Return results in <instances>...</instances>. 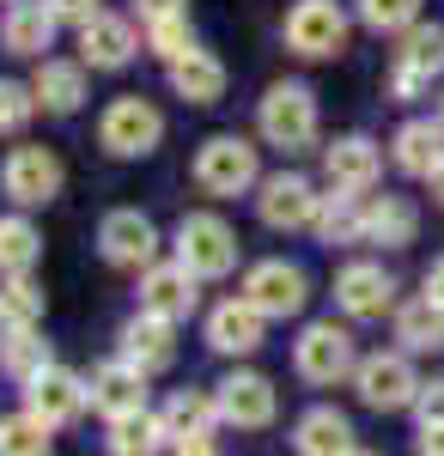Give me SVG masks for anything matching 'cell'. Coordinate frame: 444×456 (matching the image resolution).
Returning <instances> with one entry per match:
<instances>
[{
    "label": "cell",
    "mask_w": 444,
    "mask_h": 456,
    "mask_svg": "<svg viewBox=\"0 0 444 456\" xmlns=\"http://www.w3.org/2000/svg\"><path fill=\"white\" fill-rule=\"evenodd\" d=\"M177 262L195 274V281H219L238 268V232L219 219V213H189L177 225Z\"/></svg>",
    "instance_id": "obj_1"
},
{
    "label": "cell",
    "mask_w": 444,
    "mask_h": 456,
    "mask_svg": "<svg viewBox=\"0 0 444 456\" xmlns=\"http://www.w3.org/2000/svg\"><path fill=\"white\" fill-rule=\"evenodd\" d=\"M262 141L280 152H305L317 141V98L305 86H268L262 98Z\"/></svg>",
    "instance_id": "obj_2"
},
{
    "label": "cell",
    "mask_w": 444,
    "mask_h": 456,
    "mask_svg": "<svg viewBox=\"0 0 444 456\" xmlns=\"http://www.w3.org/2000/svg\"><path fill=\"white\" fill-rule=\"evenodd\" d=\"M0 189L19 208H49L62 195V159L49 146H12L6 165H0Z\"/></svg>",
    "instance_id": "obj_3"
},
{
    "label": "cell",
    "mask_w": 444,
    "mask_h": 456,
    "mask_svg": "<svg viewBox=\"0 0 444 456\" xmlns=\"http://www.w3.org/2000/svg\"><path fill=\"white\" fill-rule=\"evenodd\" d=\"M305 268H292V262H256L250 274H243V305L256 316H268V322H286V316L305 311Z\"/></svg>",
    "instance_id": "obj_4"
},
{
    "label": "cell",
    "mask_w": 444,
    "mask_h": 456,
    "mask_svg": "<svg viewBox=\"0 0 444 456\" xmlns=\"http://www.w3.org/2000/svg\"><path fill=\"white\" fill-rule=\"evenodd\" d=\"M195 183H201L207 195H243L256 183V146L243 141V134H213V141H201V152H195Z\"/></svg>",
    "instance_id": "obj_5"
},
{
    "label": "cell",
    "mask_w": 444,
    "mask_h": 456,
    "mask_svg": "<svg viewBox=\"0 0 444 456\" xmlns=\"http://www.w3.org/2000/svg\"><path fill=\"white\" fill-rule=\"evenodd\" d=\"M444 73V31L439 25H408L402 31V55H396V68H390V92L414 104L420 92H432V79Z\"/></svg>",
    "instance_id": "obj_6"
},
{
    "label": "cell",
    "mask_w": 444,
    "mask_h": 456,
    "mask_svg": "<svg viewBox=\"0 0 444 456\" xmlns=\"http://www.w3.org/2000/svg\"><path fill=\"white\" fill-rule=\"evenodd\" d=\"M98 141L116 152V159H146L152 146L165 141V116L146 104V98H116L98 122Z\"/></svg>",
    "instance_id": "obj_7"
},
{
    "label": "cell",
    "mask_w": 444,
    "mask_h": 456,
    "mask_svg": "<svg viewBox=\"0 0 444 456\" xmlns=\"http://www.w3.org/2000/svg\"><path fill=\"white\" fill-rule=\"evenodd\" d=\"M353 384H359V402L377 408V414L414 408V395H420V378H414L408 353H372V359H359Z\"/></svg>",
    "instance_id": "obj_8"
},
{
    "label": "cell",
    "mask_w": 444,
    "mask_h": 456,
    "mask_svg": "<svg viewBox=\"0 0 444 456\" xmlns=\"http://www.w3.org/2000/svg\"><path fill=\"white\" fill-rule=\"evenodd\" d=\"M286 43H292V55H305V61L341 55V43H347V12L335 6V0H299V6L286 12Z\"/></svg>",
    "instance_id": "obj_9"
},
{
    "label": "cell",
    "mask_w": 444,
    "mask_h": 456,
    "mask_svg": "<svg viewBox=\"0 0 444 456\" xmlns=\"http://www.w3.org/2000/svg\"><path fill=\"white\" fill-rule=\"evenodd\" d=\"M299 378L305 384H341L359 371V359H353V335L335 329V322H310L305 335H299Z\"/></svg>",
    "instance_id": "obj_10"
},
{
    "label": "cell",
    "mask_w": 444,
    "mask_h": 456,
    "mask_svg": "<svg viewBox=\"0 0 444 456\" xmlns=\"http://www.w3.org/2000/svg\"><path fill=\"white\" fill-rule=\"evenodd\" d=\"M98 249L110 268H146L159 256V232H152V219L140 208H116V213H103V225H98Z\"/></svg>",
    "instance_id": "obj_11"
},
{
    "label": "cell",
    "mask_w": 444,
    "mask_h": 456,
    "mask_svg": "<svg viewBox=\"0 0 444 456\" xmlns=\"http://www.w3.org/2000/svg\"><path fill=\"white\" fill-rule=\"evenodd\" d=\"M86 378H73V371H62V365H43L31 384H25V414H37L43 426H68L86 414Z\"/></svg>",
    "instance_id": "obj_12"
},
{
    "label": "cell",
    "mask_w": 444,
    "mask_h": 456,
    "mask_svg": "<svg viewBox=\"0 0 444 456\" xmlns=\"http://www.w3.org/2000/svg\"><path fill=\"white\" fill-rule=\"evenodd\" d=\"M317 189H310V176L299 171H280L262 183V195H256V213H262V225H274V232H299V225H310L317 219Z\"/></svg>",
    "instance_id": "obj_13"
},
{
    "label": "cell",
    "mask_w": 444,
    "mask_h": 456,
    "mask_svg": "<svg viewBox=\"0 0 444 456\" xmlns=\"http://www.w3.org/2000/svg\"><path fill=\"white\" fill-rule=\"evenodd\" d=\"M213 402H219V420H232L243 426V432H256V426H268L274 420V384L262 378V371H232L226 384L213 389Z\"/></svg>",
    "instance_id": "obj_14"
},
{
    "label": "cell",
    "mask_w": 444,
    "mask_h": 456,
    "mask_svg": "<svg viewBox=\"0 0 444 456\" xmlns=\"http://www.w3.org/2000/svg\"><path fill=\"white\" fill-rule=\"evenodd\" d=\"M86 395H92V408L110 414V420L140 414V408H146V371H135L128 359H110V365H98V371L86 378Z\"/></svg>",
    "instance_id": "obj_15"
},
{
    "label": "cell",
    "mask_w": 444,
    "mask_h": 456,
    "mask_svg": "<svg viewBox=\"0 0 444 456\" xmlns=\"http://www.w3.org/2000/svg\"><path fill=\"white\" fill-rule=\"evenodd\" d=\"M195 274L183 268V262H159V268H146V281H140V311L165 316V322H183V316L195 311Z\"/></svg>",
    "instance_id": "obj_16"
},
{
    "label": "cell",
    "mask_w": 444,
    "mask_h": 456,
    "mask_svg": "<svg viewBox=\"0 0 444 456\" xmlns=\"http://www.w3.org/2000/svg\"><path fill=\"white\" fill-rule=\"evenodd\" d=\"M390 298H396V281H390V268H377V262H353V268L335 274V305H341L347 316H383Z\"/></svg>",
    "instance_id": "obj_17"
},
{
    "label": "cell",
    "mask_w": 444,
    "mask_h": 456,
    "mask_svg": "<svg viewBox=\"0 0 444 456\" xmlns=\"http://www.w3.org/2000/svg\"><path fill=\"white\" fill-rule=\"evenodd\" d=\"M55 12H49V0H6V12H0V43H6V55H43L49 49V37H55Z\"/></svg>",
    "instance_id": "obj_18"
},
{
    "label": "cell",
    "mask_w": 444,
    "mask_h": 456,
    "mask_svg": "<svg viewBox=\"0 0 444 456\" xmlns=\"http://www.w3.org/2000/svg\"><path fill=\"white\" fill-rule=\"evenodd\" d=\"M122 359L135 365V371H165L177 359V322H165V316H152V311H140L128 329H122Z\"/></svg>",
    "instance_id": "obj_19"
},
{
    "label": "cell",
    "mask_w": 444,
    "mask_h": 456,
    "mask_svg": "<svg viewBox=\"0 0 444 456\" xmlns=\"http://www.w3.org/2000/svg\"><path fill=\"white\" fill-rule=\"evenodd\" d=\"M135 49H140L135 25L116 19V12H98V19L79 25V61H92V68H128Z\"/></svg>",
    "instance_id": "obj_20"
},
{
    "label": "cell",
    "mask_w": 444,
    "mask_h": 456,
    "mask_svg": "<svg viewBox=\"0 0 444 456\" xmlns=\"http://www.w3.org/2000/svg\"><path fill=\"white\" fill-rule=\"evenodd\" d=\"M377 146L366 141V134H347V141H335L329 152H323V171H329V183L335 189H347V195H366L377 183Z\"/></svg>",
    "instance_id": "obj_21"
},
{
    "label": "cell",
    "mask_w": 444,
    "mask_h": 456,
    "mask_svg": "<svg viewBox=\"0 0 444 456\" xmlns=\"http://www.w3.org/2000/svg\"><path fill=\"white\" fill-rule=\"evenodd\" d=\"M262 322L268 316H256L243 298H232V305H219V311L207 316V347L213 353H256L262 347Z\"/></svg>",
    "instance_id": "obj_22"
},
{
    "label": "cell",
    "mask_w": 444,
    "mask_h": 456,
    "mask_svg": "<svg viewBox=\"0 0 444 456\" xmlns=\"http://www.w3.org/2000/svg\"><path fill=\"white\" fill-rule=\"evenodd\" d=\"M292 444H299V456H347V451H359V444H353V420L335 414V408H310L305 420L292 426Z\"/></svg>",
    "instance_id": "obj_23"
},
{
    "label": "cell",
    "mask_w": 444,
    "mask_h": 456,
    "mask_svg": "<svg viewBox=\"0 0 444 456\" xmlns=\"http://www.w3.org/2000/svg\"><path fill=\"white\" fill-rule=\"evenodd\" d=\"M31 98L43 110H55V116H73L86 104V68L79 61H43L31 79Z\"/></svg>",
    "instance_id": "obj_24"
},
{
    "label": "cell",
    "mask_w": 444,
    "mask_h": 456,
    "mask_svg": "<svg viewBox=\"0 0 444 456\" xmlns=\"http://www.w3.org/2000/svg\"><path fill=\"white\" fill-rule=\"evenodd\" d=\"M171 92L189 98V104H219L226 98V68L207 49H189L183 61H171Z\"/></svg>",
    "instance_id": "obj_25"
},
{
    "label": "cell",
    "mask_w": 444,
    "mask_h": 456,
    "mask_svg": "<svg viewBox=\"0 0 444 456\" xmlns=\"http://www.w3.org/2000/svg\"><path fill=\"white\" fill-rule=\"evenodd\" d=\"M310 225H317L323 244H359V238H366V195H347V189L323 195Z\"/></svg>",
    "instance_id": "obj_26"
},
{
    "label": "cell",
    "mask_w": 444,
    "mask_h": 456,
    "mask_svg": "<svg viewBox=\"0 0 444 456\" xmlns=\"http://www.w3.org/2000/svg\"><path fill=\"white\" fill-rule=\"evenodd\" d=\"M396 165L408 176H432L444 165V122H402L396 128Z\"/></svg>",
    "instance_id": "obj_27"
},
{
    "label": "cell",
    "mask_w": 444,
    "mask_h": 456,
    "mask_svg": "<svg viewBox=\"0 0 444 456\" xmlns=\"http://www.w3.org/2000/svg\"><path fill=\"white\" fill-rule=\"evenodd\" d=\"M171 444V426L165 414H122V420H110V456H159Z\"/></svg>",
    "instance_id": "obj_28"
},
{
    "label": "cell",
    "mask_w": 444,
    "mask_h": 456,
    "mask_svg": "<svg viewBox=\"0 0 444 456\" xmlns=\"http://www.w3.org/2000/svg\"><path fill=\"white\" fill-rule=\"evenodd\" d=\"M396 341L408 353H444V305H432L426 292L396 311Z\"/></svg>",
    "instance_id": "obj_29"
},
{
    "label": "cell",
    "mask_w": 444,
    "mask_h": 456,
    "mask_svg": "<svg viewBox=\"0 0 444 456\" xmlns=\"http://www.w3.org/2000/svg\"><path fill=\"white\" fill-rule=\"evenodd\" d=\"M414 208L402 201V195H377V201H366V238L372 244H390V249H402L414 244Z\"/></svg>",
    "instance_id": "obj_30"
},
{
    "label": "cell",
    "mask_w": 444,
    "mask_h": 456,
    "mask_svg": "<svg viewBox=\"0 0 444 456\" xmlns=\"http://www.w3.org/2000/svg\"><path fill=\"white\" fill-rule=\"evenodd\" d=\"M37 256H43V238L25 213H6L0 219V274H31Z\"/></svg>",
    "instance_id": "obj_31"
},
{
    "label": "cell",
    "mask_w": 444,
    "mask_h": 456,
    "mask_svg": "<svg viewBox=\"0 0 444 456\" xmlns=\"http://www.w3.org/2000/svg\"><path fill=\"white\" fill-rule=\"evenodd\" d=\"M43 365H49V347L37 341V329H6V341H0V371H6L12 384H31Z\"/></svg>",
    "instance_id": "obj_32"
},
{
    "label": "cell",
    "mask_w": 444,
    "mask_h": 456,
    "mask_svg": "<svg viewBox=\"0 0 444 456\" xmlns=\"http://www.w3.org/2000/svg\"><path fill=\"white\" fill-rule=\"evenodd\" d=\"M43 322V292L31 274H6L0 286V329H37Z\"/></svg>",
    "instance_id": "obj_33"
},
{
    "label": "cell",
    "mask_w": 444,
    "mask_h": 456,
    "mask_svg": "<svg viewBox=\"0 0 444 456\" xmlns=\"http://www.w3.org/2000/svg\"><path fill=\"white\" fill-rule=\"evenodd\" d=\"M213 420H219V402H213V395H201V389H177L171 408H165L171 438H183V432H213Z\"/></svg>",
    "instance_id": "obj_34"
},
{
    "label": "cell",
    "mask_w": 444,
    "mask_h": 456,
    "mask_svg": "<svg viewBox=\"0 0 444 456\" xmlns=\"http://www.w3.org/2000/svg\"><path fill=\"white\" fill-rule=\"evenodd\" d=\"M0 456H49V426L37 414H6L0 420Z\"/></svg>",
    "instance_id": "obj_35"
},
{
    "label": "cell",
    "mask_w": 444,
    "mask_h": 456,
    "mask_svg": "<svg viewBox=\"0 0 444 456\" xmlns=\"http://www.w3.org/2000/svg\"><path fill=\"white\" fill-rule=\"evenodd\" d=\"M146 49L165 55V61H183L195 49V31H189V12H171V19H146Z\"/></svg>",
    "instance_id": "obj_36"
},
{
    "label": "cell",
    "mask_w": 444,
    "mask_h": 456,
    "mask_svg": "<svg viewBox=\"0 0 444 456\" xmlns=\"http://www.w3.org/2000/svg\"><path fill=\"white\" fill-rule=\"evenodd\" d=\"M359 19L372 31H408L420 25V0H359Z\"/></svg>",
    "instance_id": "obj_37"
},
{
    "label": "cell",
    "mask_w": 444,
    "mask_h": 456,
    "mask_svg": "<svg viewBox=\"0 0 444 456\" xmlns=\"http://www.w3.org/2000/svg\"><path fill=\"white\" fill-rule=\"evenodd\" d=\"M31 116H37L31 86H19V79H0V134H19Z\"/></svg>",
    "instance_id": "obj_38"
},
{
    "label": "cell",
    "mask_w": 444,
    "mask_h": 456,
    "mask_svg": "<svg viewBox=\"0 0 444 456\" xmlns=\"http://www.w3.org/2000/svg\"><path fill=\"white\" fill-rule=\"evenodd\" d=\"M414 414H420V426H444V378L420 384V395H414Z\"/></svg>",
    "instance_id": "obj_39"
},
{
    "label": "cell",
    "mask_w": 444,
    "mask_h": 456,
    "mask_svg": "<svg viewBox=\"0 0 444 456\" xmlns=\"http://www.w3.org/2000/svg\"><path fill=\"white\" fill-rule=\"evenodd\" d=\"M49 12L62 25H86V19H98V0H49Z\"/></svg>",
    "instance_id": "obj_40"
},
{
    "label": "cell",
    "mask_w": 444,
    "mask_h": 456,
    "mask_svg": "<svg viewBox=\"0 0 444 456\" xmlns=\"http://www.w3.org/2000/svg\"><path fill=\"white\" fill-rule=\"evenodd\" d=\"M171 456H213V432H183V438H171Z\"/></svg>",
    "instance_id": "obj_41"
},
{
    "label": "cell",
    "mask_w": 444,
    "mask_h": 456,
    "mask_svg": "<svg viewBox=\"0 0 444 456\" xmlns=\"http://www.w3.org/2000/svg\"><path fill=\"white\" fill-rule=\"evenodd\" d=\"M140 19H171V12H189V0H135Z\"/></svg>",
    "instance_id": "obj_42"
},
{
    "label": "cell",
    "mask_w": 444,
    "mask_h": 456,
    "mask_svg": "<svg viewBox=\"0 0 444 456\" xmlns=\"http://www.w3.org/2000/svg\"><path fill=\"white\" fill-rule=\"evenodd\" d=\"M420 456H444V426H420Z\"/></svg>",
    "instance_id": "obj_43"
},
{
    "label": "cell",
    "mask_w": 444,
    "mask_h": 456,
    "mask_svg": "<svg viewBox=\"0 0 444 456\" xmlns=\"http://www.w3.org/2000/svg\"><path fill=\"white\" fill-rule=\"evenodd\" d=\"M426 298H432V305H444V256L426 268Z\"/></svg>",
    "instance_id": "obj_44"
},
{
    "label": "cell",
    "mask_w": 444,
    "mask_h": 456,
    "mask_svg": "<svg viewBox=\"0 0 444 456\" xmlns=\"http://www.w3.org/2000/svg\"><path fill=\"white\" fill-rule=\"evenodd\" d=\"M426 183H432V201H439V208H444V165H439V171H432V176H426Z\"/></svg>",
    "instance_id": "obj_45"
},
{
    "label": "cell",
    "mask_w": 444,
    "mask_h": 456,
    "mask_svg": "<svg viewBox=\"0 0 444 456\" xmlns=\"http://www.w3.org/2000/svg\"><path fill=\"white\" fill-rule=\"evenodd\" d=\"M347 456H372V451H347Z\"/></svg>",
    "instance_id": "obj_46"
},
{
    "label": "cell",
    "mask_w": 444,
    "mask_h": 456,
    "mask_svg": "<svg viewBox=\"0 0 444 456\" xmlns=\"http://www.w3.org/2000/svg\"><path fill=\"white\" fill-rule=\"evenodd\" d=\"M439 122H444V98H439Z\"/></svg>",
    "instance_id": "obj_47"
}]
</instances>
